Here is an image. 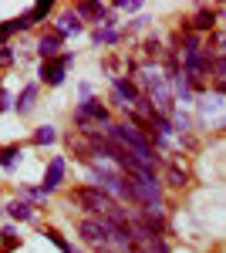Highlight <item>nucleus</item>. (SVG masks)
<instances>
[{
	"mask_svg": "<svg viewBox=\"0 0 226 253\" xmlns=\"http://www.w3.org/2000/svg\"><path fill=\"white\" fill-rule=\"evenodd\" d=\"M108 138L112 142H118L125 152H132L142 166H149L152 162H159V156H155V149L149 145V138L142 135V132H135V128H129V125H108Z\"/></svg>",
	"mask_w": 226,
	"mask_h": 253,
	"instance_id": "nucleus-1",
	"label": "nucleus"
},
{
	"mask_svg": "<svg viewBox=\"0 0 226 253\" xmlns=\"http://www.w3.org/2000/svg\"><path fill=\"white\" fill-rule=\"evenodd\" d=\"M71 203H78V206H85L88 213H94L98 219L101 216H108L115 210V199L105 189H98V186H85V189H75L71 193Z\"/></svg>",
	"mask_w": 226,
	"mask_h": 253,
	"instance_id": "nucleus-2",
	"label": "nucleus"
},
{
	"mask_svg": "<svg viewBox=\"0 0 226 253\" xmlns=\"http://www.w3.org/2000/svg\"><path fill=\"white\" fill-rule=\"evenodd\" d=\"M78 233L85 236L88 243H94V247H101V243L112 240V230H108L105 219H81V223H78Z\"/></svg>",
	"mask_w": 226,
	"mask_h": 253,
	"instance_id": "nucleus-3",
	"label": "nucleus"
},
{
	"mask_svg": "<svg viewBox=\"0 0 226 253\" xmlns=\"http://www.w3.org/2000/svg\"><path fill=\"white\" fill-rule=\"evenodd\" d=\"M68 64H71V54H61V58L44 61V64H41V81H44V84H61Z\"/></svg>",
	"mask_w": 226,
	"mask_h": 253,
	"instance_id": "nucleus-4",
	"label": "nucleus"
},
{
	"mask_svg": "<svg viewBox=\"0 0 226 253\" xmlns=\"http://www.w3.org/2000/svg\"><path fill=\"white\" fill-rule=\"evenodd\" d=\"M68 149L75 152V159L88 162V166H91L94 156H98V152H94V145H91V142H88L85 135H81V132H71V135H68Z\"/></svg>",
	"mask_w": 226,
	"mask_h": 253,
	"instance_id": "nucleus-5",
	"label": "nucleus"
},
{
	"mask_svg": "<svg viewBox=\"0 0 226 253\" xmlns=\"http://www.w3.org/2000/svg\"><path fill=\"white\" fill-rule=\"evenodd\" d=\"M61 179H64V159L54 156L51 162H47V172H44V193L57 189V186H61Z\"/></svg>",
	"mask_w": 226,
	"mask_h": 253,
	"instance_id": "nucleus-6",
	"label": "nucleus"
},
{
	"mask_svg": "<svg viewBox=\"0 0 226 253\" xmlns=\"http://www.w3.org/2000/svg\"><path fill=\"white\" fill-rule=\"evenodd\" d=\"M61 41H64V34H57V31H51V34H44V38L38 41V54L44 61L57 58V51H61Z\"/></svg>",
	"mask_w": 226,
	"mask_h": 253,
	"instance_id": "nucleus-7",
	"label": "nucleus"
},
{
	"mask_svg": "<svg viewBox=\"0 0 226 253\" xmlns=\"http://www.w3.org/2000/svg\"><path fill=\"white\" fill-rule=\"evenodd\" d=\"M105 10H108V7H101V3H91V0H81V3H75V10H71V14H75L78 20H98V24H101V17H105Z\"/></svg>",
	"mask_w": 226,
	"mask_h": 253,
	"instance_id": "nucleus-8",
	"label": "nucleus"
},
{
	"mask_svg": "<svg viewBox=\"0 0 226 253\" xmlns=\"http://www.w3.org/2000/svg\"><path fill=\"white\" fill-rule=\"evenodd\" d=\"M213 24H216V10H209V7H203V10H196V17L189 20L192 34H196V31H209Z\"/></svg>",
	"mask_w": 226,
	"mask_h": 253,
	"instance_id": "nucleus-9",
	"label": "nucleus"
},
{
	"mask_svg": "<svg viewBox=\"0 0 226 253\" xmlns=\"http://www.w3.org/2000/svg\"><path fill=\"white\" fill-rule=\"evenodd\" d=\"M34 98H38V88H34V84H27V88L20 91V98L14 101V108H17L20 115H27V112L34 108Z\"/></svg>",
	"mask_w": 226,
	"mask_h": 253,
	"instance_id": "nucleus-10",
	"label": "nucleus"
},
{
	"mask_svg": "<svg viewBox=\"0 0 226 253\" xmlns=\"http://www.w3.org/2000/svg\"><path fill=\"white\" fill-rule=\"evenodd\" d=\"M129 253H169V247L162 240H145V243H132Z\"/></svg>",
	"mask_w": 226,
	"mask_h": 253,
	"instance_id": "nucleus-11",
	"label": "nucleus"
},
{
	"mask_svg": "<svg viewBox=\"0 0 226 253\" xmlns=\"http://www.w3.org/2000/svg\"><path fill=\"white\" fill-rule=\"evenodd\" d=\"M64 31H68V34H81V31H85V24H81L75 14H64V17L57 20V34H64Z\"/></svg>",
	"mask_w": 226,
	"mask_h": 253,
	"instance_id": "nucleus-12",
	"label": "nucleus"
},
{
	"mask_svg": "<svg viewBox=\"0 0 226 253\" xmlns=\"http://www.w3.org/2000/svg\"><path fill=\"white\" fill-rule=\"evenodd\" d=\"M7 213L14 216V219H31V216H34V210H31V203H24V199H10Z\"/></svg>",
	"mask_w": 226,
	"mask_h": 253,
	"instance_id": "nucleus-13",
	"label": "nucleus"
},
{
	"mask_svg": "<svg viewBox=\"0 0 226 253\" xmlns=\"http://www.w3.org/2000/svg\"><path fill=\"white\" fill-rule=\"evenodd\" d=\"M166 182H169V186H176V189H182V186L189 182L186 169H179V166H169V169H166Z\"/></svg>",
	"mask_w": 226,
	"mask_h": 253,
	"instance_id": "nucleus-14",
	"label": "nucleus"
},
{
	"mask_svg": "<svg viewBox=\"0 0 226 253\" xmlns=\"http://www.w3.org/2000/svg\"><path fill=\"white\" fill-rule=\"evenodd\" d=\"M47 14H51V3H47V0H41V3H34V7L27 10V24H41Z\"/></svg>",
	"mask_w": 226,
	"mask_h": 253,
	"instance_id": "nucleus-15",
	"label": "nucleus"
},
{
	"mask_svg": "<svg viewBox=\"0 0 226 253\" xmlns=\"http://www.w3.org/2000/svg\"><path fill=\"white\" fill-rule=\"evenodd\" d=\"M54 138H57V132L51 128V125H41L38 132H34V145H51Z\"/></svg>",
	"mask_w": 226,
	"mask_h": 253,
	"instance_id": "nucleus-16",
	"label": "nucleus"
},
{
	"mask_svg": "<svg viewBox=\"0 0 226 253\" xmlns=\"http://www.w3.org/2000/svg\"><path fill=\"white\" fill-rule=\"evenodd\" d=\"M17 156H20L17 145H7V149H0V166H3V169H10V166L17 162Z\"/></svg>",
	"mask_w": 226,
	"mask_h": 253,
	"instance_id": "nucleus-17",
	"label": "nucleus"
},
{
	"mask_svg": "<svg viewBox=\"0 0 226 253\" xmlns=\"http://www.w3.org/2000/svg\"><path fill=\"white\" fill-rule=\"evenodd\" d=\"M44 236H47V240H51V243H54V247H61V250H64V253H78L75 247H71V243H68V240H64V236L57 233V230H47V233H44Z\"/></svg>",
	"mask_w": 226,
	"mask_h": 253,
	"instance_id": "nucleus-18",
	"label": "nucleus"
},
{
	"mask_svg": "<svg viewBox=\"0 0 226 253\" xmlns=\"http://www.w3.org/2000/svg\"><path fill=\"white\" fill-rule=\"evenodd\" d=\"M94 41H98V44H118V31L98 27V31H94Z\"/></svg>",
	"mask_w": 226,
	"mask_h": 253,
	"instance_id": "nucleus-19",
	"label": "nucleus"
},
{
	"mask_svg": "<svg viewBox=\"0 0 226 253\" xmlns=\"http://www.w3.org/2000/svg\"><path fill=\"white\" fill-rule=\"evenodd\" d=\"M213 78L226 81V58H213Z\"/></svg>",
	"mask_w": 226,
	"mask_h": 253,
	"instance_id": "nucleus-20",
	"label": "nucleus"
},
{
	"mask_svg": "<svg viewBox=\"0 0 226 253\" xmlns=\"http://www.w3.org/2000/svg\"><path fill=\"white\" fill-rule=\"evenodd\" d=\"M0 236H3V253H7V250H14V247H17V233H14L10 226H7V230H3Z\"/></svg>",
	"mask_w": 226,
	"mask_h": 253,
	"instance_id": "nucleus-21",
	"label": "nucleus"
},
{
	"mask_svg": "<svg viewBox=\"0 0 226 253\" xmlns=\"http://www.w3.org/2000/svg\"><path fill=\"white\" fill-rule=\"evenodd\" d=\"M118 10H129V14H135V10H142V3L138 0H122V3H115Z\"/></svg>",
	"mask_w": 226,
	"mask_h": 253,
	"instance_id": "nucleus-22",
	"label": "nucleus"
},
{
	"mask_svg": "<svg viewBox=\"0 0 226 253\" xmlns=\"http://www.w3.org/2000/svg\"><path fill=\"white\" fill-rule=\"evenodd\" d=\"M145 54H149V58H159V54H162V44H159V41L152 38L149 44H145Z\"/></svg>",
	"mask_w": 226,
	"mask_h": 253,
	"instance_id": "nucleus-23",
	"label": "nucleus"
},
{
	"mask_svg": "<svg viewBox=\"0 0 226 253\" xmlns=\"http://www.w3.org/2000/svg\"><path fill=\"white\" fill-rule=\"evenodd\" d=\"M7 27H10V34H14V31H27V27H31V24H27V14H24V17H17V20H10Z\"/></svg>",
	"mask_w": 226,
	"mask_h": 253,
	"instance_id": "nucleus-24",
	"label": "nucleus"
},
{
	"mask_svg": "<svg viewBox=\"0 0 226 253\" xmlns=\"http://www.w3.org/2000/svg\"><path fill=\"white\" fill-rule=\"evenodd\" d=\"M10 61H14V51L7 44H0V64H10Z\"/></svg>",
	"mask_w": 226,
	"mask_h": 253,
	"instance_id": "nucleus-25",
	"label": "nucleus"
},
{
	"mask_svg": "<svg viewBox=\"0 0 226 253\" xmlns=\"http://www.w3.org/2000/svg\"><path fill=\"white\" fill-rule=\"evenodd\" d=\"M24 193H27V199H34V203H41V199H44V189H24Z\"/></svg>",
	"mask_w": 226,
	"mask_h": 253,
	"instance_id": "nucleus-26",
	"label": "nucleus"
},
{
	"mask_svg": "<svg viewBox=\"0 0 226 253\" xmlns=\"http://www.w3.org/2000/svg\"><path fill=\"white\" fill-rule=\"evenodd\" d=\"M7 108H10V95L0 88V112H7Z\"/></svg>",
	"mask_w": 226,
	"mask_h": 253,
	"instance_id": "nucleus-27",
	"label": "nucleus"
},
{
	"mask_svg": "<svg viewBox=\"0 0 226 253\" xmlns=\"http://www.w3.org/2000/svg\"><path fill=\"white\" fill-rule=\"evenodd\" d=\"M7 38H10V27H7V24H0V44H7Z\"/></svg>",
	"mask_w": 226,
	"mask_h": 253,
	"instance_id": "nucleus-28",
	"label": "nucleus"
},
{
	"mask_svg": "<svg viewBox=\"0 0 226 253\" xmlns=\"http://www.w3.org/2000/svg\"><path fill=\"white\" fill-rule=\"evenodd\" d=\"M216 91H220V95H226V81H216Z\"/></svg>",
	"mask_w": 226,
	"mask_h": 253,
	"instance_id": "nucleus-29",
	"label": "nucleus"
},
{
	"mask_svg": "<svg viewBox=\"0 0 226 253\" xmlns=\"http://www.w3.org/2000/svg\"><path fill=\"white\" fill-rule=\"evenodd\" d=\"M98 253H112V250H98Z\"/></svg>",
	"mask_w": 226,
	"mask_h": 253,
	"instance_id": "nucleus-30",
	"label": "nucleus"
}]
</instances>
